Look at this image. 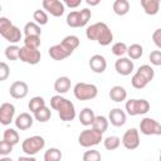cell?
Listing matches in <instances>:
<instances>
[{"instance_id":"52a82bcc","label":"cell","mask_w":161,"mask_h":161,"mask_svg":"<svg viewBox=\"0 0 161 161\" xmlns=\"http://www.w3.org/2000/svg\"><path fill=\"white\" fill-rule=\"evenodd\" d=\"M44 147H45V140H44V137H42L39 135H34V136L26 137L21 143V150L28 156L36 155Z\"/></svg>"},{"instance_id":"d4e9b609","label":"cell","mask_w":161,"mask_h":161,"mask_svg":"<svg viewBox=\"0 0 161 161\" xmlns=\"http://www.w3.org/2000/svg\"><path fill=\"white\" fill-rule=\"evenodd\" d=\"M24 34L25 36H40L42 35V29L40 25H38L35 21H29L24 25Z\"/></svg>"},{"instance_id":"d590c367","label":"cell","mask_w":161,"mask_h":161,"mask_svg":"<svg viewBox=\"0 0 161 161\" xmlns=\"http://www.w3.org/2000/svg\"><path fill=\"white\" fill-rule=\"evenodd\" d=\"M137 73H140L145 79H147L148 82H151L152 79H153V77H155V70H153V68L151 67V65H148V64H143V65H141V67H138V69L136 70Z\"/></svg>"},{"instance_id":"7bdbcfd3","label":"cell","mask_w":161,"mask_h":161,"mask_svg":"<svg viewBox=\"0 0 161 161\" xmlns=\"http://www.w3.org/2000/svg\"><path fill=\"white\" fill-rule=\"evenodd\" d=\"M10 74V68L9 65L5 63V62H1L0 63V80H5Z\"/></svg>"},{"instance_id":"6da1fadb","label":"cell","mask_w":161,"mask_h":161,"mask_svg":"<svg viewBox=\"0 0 161 161\" xmlns=\"http://www.w3.org/2000/svg\"><path fill=\"white\" fill-rule=\"evenodd\" d=\"M86 36L88 40H96L102 47H107L113 42V33L103 21L89 25L86 30Z\"/></svg>"},{"instance_id":"484cf974","label":"cell","mask_w":161,"mask_h":161,"mask_svg":"<svg viewBox=\"0 0 161 161\" xmlns=\"http://www.w3.org/2000/svg\"><path fill=\"white\" fill-rule=\"evenodd\" d=\"M60 43H62L67 49H69L70 52H74V50L79 47L80 40H79V38H78L77 35H67V36L63 38V40H62Z\"/></svg>"},{"instance_id":"4dcf8cb0","label":"cell","mask_w":161,"mask_h":161,"mask_svg":"<svg viewBox=\"0 0 161 161\" xmlns=\"http://www.w3.org/2000/svg\"><path fill=\"white\" fill-rule=\"evenodd\" d=\"M3 140L8 141L13 146H15L16 143H19L20 137H19V133H18L16 130H14V128H6L4 131V133H3Z\"/></svg>"},{"instance_id":"f1b7e54d","label":"cell","mask_w":161,"mask_h":161,"mask_svg":"<svg viewBox=\"0 0 161 161\" xmlns=\"http://www.w3.org/2000/svg\"><path fill=\"white\" fill-rule=\"evenodd\" d=\"M121 142H122V141H121V138H119L118 136L112 135V136H108V137H106V138L103 140V146H104V148L108 150V151H114V150H117V148L119 147Z\"/></svg>"},{"instance_id":"ba28073f","label":"cell","mask_w":161,"mask_h":161,"mask_svg":"<svg viewBox=\"0 0 161 161\" xmlns=\"http://www.w3.org/2000/svg\"><path fill=\"white\" fill-rule=\"evenodd\" d=\"M150 102L147 99H143V98H140V99H136V98H131L126 102L125 104V109H126V113L130 114V116H140V114H146L148 111H150Z\"/></svg>"},{"instance_id":"f6af8a7d","label":"cell","mask_w":161,"mask_h":161,"mask_svg":"<svg viewBox=\"0 0 161 161\" xmlns=\"http://www.w3.org/2000/svg\"><path fill=\"white\" fill-rule=\"evenodd\" d=\"M63 3H64L65 6H68L70 9H75V8H78L82 4V0H65Z\"/></svg>"},{"instance_id":"7c38bea8","label":"cell","mask_w":161,"mask_h":161,"mask_svg":"<svg viewBox=\"0 0 161 161\" xmlns=\"http://www.w3.org/2000/svg\"><path fill=\"white\" fill-rule=\"evenodd\" d=\"M42 5H43V9L47 10V13H49L54 18L62 16L65 11L64 3L59 1V0H43Z\"/></svg>"},{"instance_id":"4316f807","label":"cell","mask_w":161,"mask_h":161,"mask_svg":"<svg viewBox=\"0 0 161 161\" xmlns=\"http://www.w3.org/2000/svg\"><path fill=\"white\" fill-rule=\"evenodd\" d=\"M127 54H128V58H130L131 60H137V59H140V58L142 57V54H143V48H142L141 44L133 43V44H131V45L128 47Z\"/></svg>"},{"instance_id":"5b68a950","label":"cell","mask_w":161,"mask_h":161,"mask_svg":"<svg viewBox=\"0 0 161 161\" xmlns=\"http://www.w3.org/2000/svg\"><path fill=\"white\" fill-rule=\"evenodd\" d=\"M73 94L78 101H91L94 99L98 94V88L96 84L79 82L73 87Z\"/></svg>"},{"instance_id":"f546056e","label":"cell","mask_w":161,"mask_h":161,"mask_svg":"<svg viewBox=\"0 0 161 161\" xmlns=\"http://www.w3.org/2000/svg\"><path fill=\"white\" fill-rule=\"evenodd\" d=\"M28 107H29V111L34 114V113L38 112L40 108L45 107V101H44V98L40 97V96H35V97H33V98L29 101Z\"/></svg>"},{"instance_id":"7402d4cb","label":"cell","mask_w":161,"mask_h":161,"mask_svg":"<svg viewBox=\"0 0 161 161\" xmlns=\"http://www.w3.org/2000/svg\"><path fill=\"white\" fill-rule=\"evenodd\" d=\"M109 98L113 101V102H123L126 98H127V91L125 87L122 86H113L111 89H109Z\"/></svg>"},{"instance_id":"1f68e13d","label":"cell","mask_w":161,"mask_h":161,"mask_svg":"<svg viewBox=\"0 0 161 161\" xmlns=\"http://www.w3.org/2000/svg\"><path fill=\"white\" fill-rule=\"evenodd\" d=\"M62 157H63L62 151L59 148H57V147L48 148L44 152V161H60Z\"/></svg>"},{"instance_id":"f907efd6","label":"cell","mask_w":161,"mask_h":161,"mask_svg":"<svg viewBox=\"0 0 161 161\" xmlns=\"http://www.w3.org/2000/svg\"><path fill=\"white\" fill-rule=\"evenodd\" d=\"M160 155H161V148H160Z\"/></svg>"},{"instance_id":"4fadbf2b","label":"cell","mask_w":161,"mask_h":161,"mask_svg":"<svg viewBox=\"0 0 161 161\" xmlns=\"http://www.w3.org/2000/svg\"><path fill=\"white\" fill-rule=\"evenodd\" d=\"M15 116V106L9 102H4L0 106V122L3 126L10 125L14 119Z\"/></svg>"},{"instance_id":"9a60e30c","label":"cell","mask_w":161,"mask_h":161,"mask_svg":"<svg viewBox=\"0 0 161 161\" xmlns=\"http://www.w3.org/2000/svg\"><path fill=\"white\" fill-rule=\"evenodd\" d=\"M114 69L121 75H130L133 72L135 65H133V62L128 57H121V58H118L116 60Z\"/></svg>"},{"instance_id":"60d3db41","label":"cell","mask_w":161,"mask_h":161,"mask_svg":"<svg viewBox=\"0 0 161 161\" xmlns=\"http://www.w3.org/2000/svg\"><path fill=\"white\" fill-rule=\"evenodd\" d=\"M148 59L152 65L160 67L161 65V50H152L148 55Z\"/></svg>"},{"instance_id":"681fc988","label":"cell","mask_w":161,"mask_h":161,"mask_svg":"<svg viewBox=\"0 0 161 161\" xmlns=\"http://www.w3.org/2000/svg\"><path fill=\"white\" fill-rule=\"evenodd\" d=\"M158 161H161V155H160V156H158Z\"/></svg>"},{"instance_id":"bcb514c9","label":"cell","mask_w":161,"mask_h":161,"mask_svg":"<svg viewBox=\"0 0 161 161\" xmlns=\"http://www.w3.org/2000/svg\"><path fill=\"white\" fill-rule=\"evenodd\" d=\"M18 161H36V160H35L34 156H28V155H25V156H19V157H18Z\"/></svg>"},{"instance_id":"d6a6232c","label":"cell","mask_w":161,"mask_h":161,"mask_svg":"<svg viewBox=\"0 0 161 161\" xmlns=\"http://www.w3.org/2000/svg\"><path fill=\"white\" fill-rule=\"evenodd\" d=\"M50 117H52V111H50V108H48L47 106L43 107V108H40L38 112L34 113V118H35L38 122H40V123L48 122V121L50 119Z\"/></svg>"},{"instance_id":"ffe728a7","label":"cell","mask_w":161,"mask_h":161,"mask_svg":"<svg viewBox=\"0 0 161 161\" xmlns=\"http://www.w3.org/2000/svg\"><path fill=\"white\" fill-rule=\"evenodd\" d=\"M70 87H72V80H70V78H68L65 75L57 78L54 82V91L60 96L67 93L70 89Z\"/></svg>"},{"instance_id":"e0dca14e","label":"cell","mask_w":161,"mask_h":161,"mask_svg":"<svg viewBox=\"0 0 161 161\" xmlns=\"http://www.w3.org/2000/svg\"><path fill=\"white\" fill-rule=\"evenodd\" d=\"M72 53H73V52H70L69 49H67L62 43L55 44V45H53V47H50V48L48 49V54H49L50 58L54 59V60H63V59L68 58Z\"/></svg>"},{"instance_id":"2e32d148","label":"cell","mask_w":161,"mask_h":161,"mask_svg":"<svg viewBox=\"0 0 161 161\" xmlns=\"http://www.w3.org/2000/svg\"><path fill=\"white\" fill-rule=\"evenodd\" d=\"M88 65L91 68L92 72L97 73V74H102L106 68H107V60L103 55L101 54H94L89 58V62H88Z\"/></svg>"},{"instance_id":"83f0119b","label":"cell","mask_w":161,"mask_h":161,"mask_svg":"<svg viewBox=\"0 0 161 161\" xmlns=\"http://www.w3.org/2000/svg\"><path fill=\"white\" fill-rule=\"evenodd\" d=\"M108 125H109V121H108V118L107 117H104V116H96V118H94V122H93V125H92V127L94 128V130H97L98 132H101V133H104L106 131H107V128H108Z\"/></svg>"},{"instance_id":"7dc6e473","label":"cell","mask_w":161,"mask_h":161,"mask_svg":"<svg viewBox=\"0 0 161 161\" xmlns=\"http://www.w3.org/2000/svg\"><path fill=\"white\" fill-rule=\"evenodd\" d=\"M86 3H87V5H89V6H96V5L99 4V0H86Z\"/></svg>"},{"instance_id":"e575fe53","label":"cell","mask_w":161,"mask_h":161,"mask_svg":"<svg viewBox=\"0 0 161 161\" xmlns=\"http://www.w3.org/2000/svg\"><path fill=\"white\" fill-rule=\"evenodd\" d=\"M20 47H18L16 44H10L9 47L5 48V57L9 59V60H16L19 59V55H20Z\"/></svg>"},{"instance_id":"f35d334b","label":"cell","mask_w":161,"mask_h":161,"mask_svg":"<svg viewBox=\"0 0 161 161\" xmlns=\"http://www.w3.org/2000/svg\"><path fill=\"white\" fill-rule=\"evenodd\" d=\"M24 47L30 49H39L40 47V36H25Z\"/></svg>"},{"instance_id":"5bb4252c","label":"cell","mask_w":161,"mask_h":161,"mask_svg":"<svg viewBox=\"0 0 161 161\" xmlns=\"http://www.w3.org/2000/svg\"><path fill=\"white\" fill-rule=\"evenodd\" d=\"M29 87L24 80H15L9 88V93L14 99H23L28 96Z\"/></svg>"},{"instance_id":"603a6c76","label":"cell","mask_w":161,"mask_h":161,"mask_svg":"<svg viewBox=\"0 0 161 161\" xmlns=\"http://www.w3.org/2000/svg\"><path fill=\"white\" fill-rule=\"evenodd\" d=\"M141 6L147 15H156L160 11L158 0H141Z\"/></svg>"},{"instance_id":"8992f818","label":"cell","mask_w":161,"mask_h":161,"mask_svg":"<svg viewBox=\"0 0 161 161\" xmlns=\"http://www.w3.org/2000/svg\"><path fill=\"white\" fill-rule=\"evenodd\" d=\"M101 141H103V133L98 132L93 127L83 130L78 136V143L86 148L93 147V146L101 143Z\"/></svg>"},{"instance_id":"b9f144b4","label":"cell","mask_w":161,"mask_h":161,"mask_svg":"<svg viewBox=\"0 0 161 161\" xmlns=\"http://www.w3.org/2000/svg\"><path fill=\"white\" fill-rule=\"evenodd\" d=\"M13 147L14 146L11 143H9L8 141H5V140L0 141V155L1 156H8L13 151Z\"/></svg>"},{"instance_id":"30bf717a","label":"cell","mask_w":161,"mask_h":161,"mask_svg":"<svg viewBox=\"0 0 161 161\" xmlns=\"http://www.w3.org/2000/svg\"><path fill=\"white\" fill-rule=\"evenodd\" d=\"M122 145L125 146V148L127 150H136L140 146V131L137 128H128L122 138Z\"/></svg>"},{"instance_id":"9c48e42d","label":"cell","mask_w":161,"mask_h":161,"mask_svg":"<svg viewBox=\"0 0 161 161\" xmlns=\"http://www.w3.org/2000/svg\"><path fill=\"white\" fill-rule=\"evenodd\" d=\"M140 131L145 136H161V123L151 117H145L140 122Z\"/></svg>"},{"instance_id":"836d02e7","label":"cell","mask_w":161,"mask_h":161,"mask_svg":"<svg viewBox=\"0 0 161 161\" xmlns=\"http://www.w3.org/2000/svg\"><path fill=\"white\" fill-rule=\"evenodd\" d=\"M148 83H150V82H148L147 79H145V78H143L140 73H137V72H135V74H133L132 78H131V84H132V87L136 88V89H143Z\"/></svg>"},{"instance_id":"3957f363","label":"cell","mask_w":161,"mask_h":161,"mask_svg":"<svg viewBox=\"0 0 161 161\" xmlns=\"http://www.w3.org/2000/svg\"><path fill=\"white\" fill-rule=\"evenodd\" d=\"M0 34L1 36L8 40L11 44H16L21 40L23 34L18 26H15L8 18L1 16L0 18Z\"/></svg>"},{"instance_id":"8fae6325","label":"cell","mask_w":161,"mask_h":161,"mask_svg":"<svg viewBox=\"0 0 161 161\" xmlns=\"http://www.w3.org/2000/svg\"><path fill=\"white\" fill-rule=\"evenodd\" d=\"M40 58H42V54H40L39 49H30V48H26V47H21L19 59L23 63L35 65L40 62Z\"/></svg>"},{"instance_id":"44dd1931","label":"cell","mask_w":161,"mask_h":161,"mask_svg":"<svg viewBox=\"0 0 161 161\" xmlns=\"http://www.w3.org/2000/svg\"><path fill=\"white\" fill-rule=\"evenodd\" d=\"M78 118H79L80 125H83V126H86V127H88V126L92 127V125H93V122H94V118H96V114H94V112H93L92 108L86 107V108H83V109L80 111Z\"/></svg>"},{"instance_id":"ee69618b","label":"cell","mask_w":161,"mask_h":161,"mask_svg":"<svg viewBox=\"0 0 161 161\" xmlns=\"http://www.w3.org/2000/svg\"><path fill=\"white\" fill-rule=\"evenodd\" d=\"M152 42H153V44L161 50V28L156 29V30L152 33Z\"/></svg>"},{"instance_id":"8d00e7d4","label":"cell","mask_w":161,"mask_h":161,"mask_svg":"<svg viewBox=\"0 0 161 161\" xmlns=\"http://www.w3.org/2000/svg\"><path fill=\"white\" fill-rule=\"evenodd\" d=\"M33 19L34 21L38 24V25H47L48 24V14L45 10H42V9H36L34 13H33Z\"/></svg>"},{"instance_id":"277c9868","label":"cell","mask_w":161,"mask_h":161,"mask_svg":"<svg viewBox=\"0 0 161 161\" xmlns=\"http://www.w3.org/2000/svg\"><path fill=\"white\" fill-rule=\"evenodd\" d=\"M92 13L88 8H84L82 10H73L67 15V25L70 28H83L88 24L91 20Z\"/></svg>"},{"instance_id":"d6986e66","label":"cell","mask_w":161,"mask_h":161,"mask_svg":"<svg viewBox=\"0 0 161 161\" xmlns=\"http://www.w3.org/2000/svg\"><path fill=\"white\" fill-rule=\"evenodd\" d=\"M33 122H34V119H33L31 114L28 113V112H23V113H20V114H18V116L15 117V121H14L15 127H16L18 130H20V131H26V130H29V128L33 126Z\"/></svg>"},{"instance_id":"cb8c5ba5","label":"cell","mask_w":161,"mask_h":161,"mask_svg":"<svg viewBox=\"0 0 161 161\" xmlns=\"http://www.w3.org/2000/svg\"><path fill=\"white\" fill-rule=\"evenodd\" d=\"M113 13L118 16H123L130 11V3L127 0H116L112 5Z\"/></svg>"},{"instance_id":"7a4b0ae2","label":"cell","mask_w":161,"mask_h":161,"mask_svg":"<svg viewBox=\"0 0 161 161\" xmlns=\"http://www.w3.org/2000/svg\"><path fill=\"white\" fill-rule=\"evenodd\" d=\"M50 107L58 112V116L60 121L64 122H72L75 118V107L74 104L64 98L60 94H55L50 98Z\"/></svg>"},{"instance_id":"74e56055","label":"cell","mask_w":161,"mask_h":161,"mask_svg":"<svg viewBox=\"0 0 161 161\" xmlns=\"http://www.w3.org/2000/svg\"><path fill=\"white\" fill-rule=\"evenodd\" d=\"M127 49H128V47L123 43V42H117V43H114L113 45H112V53L116 55V57H118V58H121V57H123L125 54H127Z\"/></svg>"},{"instance_id":"ac0fdd59","label":"cell","mask_w":161,"mask_h":161,"mask_svg":"<svg viewBox=\"0 0 161 161\" xmlns=\"http://www.w3.org/2000/svg\"><path fill=\"white\" fill-rule=\"evenodd\" d=\"M126 118H127L126 112H125L123 109L118 108V107L112 108V109L109 111V113H108V121H109L111 125L114 126V127H121V126H123V125L126 123Z\"/></svg>"},{"instance_id":"ab89813d","label":"cell","mask_w":161,"mask_h":161,"mask_svg":"<svg viewBox=\"0 0 161 161\" xmlns=\"http://www.w3.org/2000/svg\"><path fill=\"white\" fill-rule=\"evenodd\" d=\"M101 160H102L101 152L97 150L91 148L83 153V161H101Z\"/></svg>"},{"instance_id":"c3c4849f","label":"cell","mask_w":161,"mask_h":161,"mask_svg":"<svg viewBox=\"0 0 161 161\" xmlns=\"http://www.w3.org/2000/svg\"><path fill=\"white\" fill-rule=\"evenodd\" d=\"M0 161H13L10 157H8V156H3L1 158H0Z\"/></svg>"}]
</instances>
